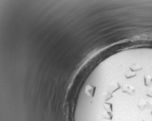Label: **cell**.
Returning <instances> with one entry per match:
<instances>
[{
    "instance_id": "obj_1",
    "label": "cell",
    "mask_w": 152,
    "mask_h": 121,
    "mask_svg": "<svg viewBox=\"0 0 152 121\" xmlns=\"http://www.w3.org/2000/svg\"><path fill=\"white\" fill-rule=\"evenodd\" d=\"M122 90L123 92L127 93L130 95L133 94L135 92V89L133 87L126 84L123 86Z\"/></svg>"
},
{
    "instance_id": "obj_2",
    "label": "cell",
    "mask_w": 152,
    "mask_h": 121,
    "mask_svg": "<svg viewBox=\"0 0 152 121\" xmlns=\"http://www.w3.org/2000/svg\"><path fill=\"white\" fill-rule=\"evenodd\" d=\"M95 87L90 85H88L86 88V93L90 96H93L95 92Z\"/></svg>"
},
{
    "instance_id": "obj_3",
    "label": "cell",
    "mask_w": 152,
    "mask_h": 121,
    "mask_svg": "<svg viewBox=\"0 0 152 121\" xmlns=\"http://www.w3.org/2000/svg\"><path fill=\"white\" fill-rule=\"evenodd\" d=\"M138 108L140 110H144L146 107H147V103L144 99H141L139 101L137 104Z\"/></svg>"
},
{
    "instance_id": "obj_4",
    "label": "cell",
    "mask_w": 152,
    "mask_h": 121,
    "mask_svg": "<svg viewBox=\"0 0 152 121\" xmlns=\"http://www.w3.org/2000/svg\"><path fill=\"white\" fill-rule=\"evenodd\" d=\"M113 114L111 112H106L102 115V117L104 119L108 120H111L113 119Z\"/></svg>"
},
{
    "instance_id": "obj_5",
    "label": "cell",
    "mask_w": 152,
    "mask_h": 121,
    "mask_svg": "<svg viewBox=\"0 0 152 121\" xmlns=\"http://www.w3.org/2000/svg\"><path fill=\"white\" fill-rule=\"evenodd\" d=\"M120 87L118 83H113L110 87V89L112 92H115Z\"/></svg>"
},
{
    "instance_id": "obj_6",
    "label": "cell",
    "mask_w": 152,
    "mask_h": 121,
    "mask_svg": "<svg viewBox=\"0 0 152 121\" xmlns=\"http://www.w3.org/2000/svg\"><path fill=\"white\" fill-rule=\"evenodd\" d=\"M104 108L106 112H113V105L111 103H105L104 105Z\"/></svg>"
},
{
    "instance_id": "obj_7",
    "label": "cell",
    "mask_w": 152,
    "mask_h": 121,
    "mask_svg": "<svg viewBox=\"0 0 152 121\" xmlns=\"http://www.w3.org/2000/svg\"><path fill=\"white\" fill-rule=\"evenodd\" d=\"M144 82L146 86H149L151 84L152 82V78L149 76H147L144 77Z\"/></svg>"
},
{
    "instance_id": "obj_8",
    "label": "cell",
    "mask_w": 152,
    "mask_h": 121,
    "mask_svg": "<svg viewBox=\"0 0 152 121\" xmlns=\"http://www.w3.org/2000/svg\"><path fill=\"white\" fill-rule=\"evenodd\" d=\"M147 107L149 108H152V98H149L146 101Z\"/></svg>"
},
{
    "instance_id": "obj_9",
    "label": "cell",
    "mask_w": 152,
    "mask_h": 121,
    "mask_svg": "<svg viewBox=\"0 0 152 121\" xmlns=\"http://www.w3.org/2000/svg\"><path fill=\"white\" fill-rule=\"evenodd\" d=\"M135 75V74H133V73H131L130 72H128L125 74V76L127 78H130V77H132L133 76H134Z\"/></svg>"
},
{
    "instance_id": "obj_10",
    "label": "cell",
    "mask_w": 152,
    "mask_h": 121,
    "mask_svg": "<svg viewBox=\"0 0 152 121\" xmlns=\"http://www.w3.org/2000/svg\"><path fill=\"white\" fill-rule=\"evenodd\" d=\"M146 95L150 97H152V88H151L147 91L146 92Z\"/></svg>"
},
{
    "instance_id": "obj_11",
    "label": "cell",
    "mask_w": 152,
    "mask_h": 121,
    "mask_svg": "<svg viewBox=\"0 0 152 121\" xmlns=\"http://www.w3.org/2000/svg\"><path fill=\"white\" fill-rule=\"evenodd\" d=\"M145 121L144 120H141V121Z\"/></svg>"
},
{
    "instance_id": "obj_12",
    "label": "cell",
    "mask_w": 152,
    "mask_h": 121,
    "mask_svg": "<svg viewBox=\"0 0 152 121\" xmlns=\"http://www.w3.org/2000/svg\"><path fill=\"white\" fill-rule=\"evenodd\" d=\"M151 114L152 115V112H151Z\"/></svg>"
}]
</instances>
